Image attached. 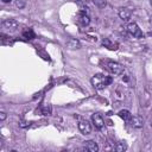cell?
<instances>
[{"label": "cell", "instance_id": "6da1fadb", "mask_svg": "<svg viewBox=\"0 0 152 152\" xmlns=\"http://www.w3.org/2000/svg\"><path fill=\"white\" fill-rule=\"evenodd\" d=\"M112 81H113V80H112L110 76H104V75H102V74H96V75H94L93 78H91V84H93V87H94L95 89L102 90V89H104L108 84H110Z\"/></svg>", "mask_w": 152, "mask_h": 152}, {"label": "cell", "instance_id": "7a4b0ae2", "mask_svg": "<svg viewBox=\"0 0 152 152\" xmlns=\"http://www.w3.org/2000/svg\"><path fill=\"white\" fill-rule=\"evenodd\" d=\"M104 66H106V69L108 71H110L114 75H122L124 71H125V68L120 63L114 62V61H106L104 62Z\"/></svg>", "mask_w": 152, "mask_h": 152}, {"label": "cell", "instance_id": "3957f363", "mask_svg": "<svg viewBox=\"0 0 152 152\" xmlns=\"http://www.w3.org/2000/svg\"><path fill=\"white\" fill-rule=\"evenodd\" d=\"M127 31L129 34H132L135 38H144V32L141 31V28L135 23H129L127 25Z\"/></svg>", "mask_w": 152, "mask_h": 152}, {"label": "cell", "instance_id": "277c9868", "mask_svg": "<svg viewBox=\"0 0 152 152\" xmlns=\"http://www.w3.org/2000/svg\"><path fill=\"white\" fill-rule=\"evenodd\" d=\"M76 23L81 26H87L89 25L90 23V18H89V14L88 13H84V12H78L77 15H76Z\"/></svg>", "mask_w": 152, "mask_h": 152}, {"label": "cell", "instance_id": "5b68a950", "mask_svg": "<svg viewBox=\"0 0 152 152\" xmlns=\"http://www.w3.org/2000/svg\"><path fill=\"white\" fill-rule=\"evenodd\" d=\"M2 26L8 31H15L19 26V23L15 19H5L2 21Z\"/></svg>", "mask_w": 152, "mask_h": 152}, {"label": "cell", "instance_id": "8992f818", "mask_svg": "<svg viewBox=\"0 0 152 152\" xmlns=\"http://www.w3.org/2000/svg\"><path fill=\"white\" fill-rule=\"evenodd\" d=\"M78 129L81 131L82 134H86V135L87 134H90V132H91V125L87 120H81L78 122Z\"/></svg>", "mask_w": 152, "mask_h": 152}, {"label": "cell", "instance_id": "52a82bcc", "mask_svg": "<svg viewBox=\"0 0 152 152\" xmlns=\"http://www.w3.org/2000/svg\"><path fill=\"white\" fill-rule=\"evenodd\" d=\"M91 121H93L94 126H95L97 129H102L103 126H104V121H103L102 116H101L100 114H97V113L91 115Z\"/></svg>", "mask_w": 152, "mask_h": 152}, {"label": "cell", "instance_id": "ba28073f", "mask_svg": "<svg viewBox=\"0 0 152 152\" xmlns=\"http://www.w3.org/2000/svg\"><path fill=\"white\" fill-rule=\"evenodd\" d=\"M129 124H131V126L133 128H141L144 126V119L141 116H139V115H134V116L131 118Z\"/></svg>", "mask_w": 152, "mask_h": 152}, {"label": "cell", "instance_id": "9c48e42d", "mask_svg": "<svg viewBox=\"0 0 152 152\" xmlns=\"http://www.w3.org/2000/svg\"><path fill=\"white\" fill-rule=\"evenodd\" d=\"M102 45L109 50H118L119 48V44L116 42H112L109 38H103L102 39Z\"/></svg>", "mask_w": 152, "mask_h": 152}, {"label": "cell", "instance_id": "30bf717a", "mask_svg": "<svg viewBox=\"0 0 152 152\" xmlns=\"http://www.w3.org/2000/svg\"><path fill=\"white\" fill-rule=\"evenodd\" d=\"M84 148L87 151H90V152H97L99 145L94 140H87V141H84Z\"/></svg>", "mask_w": 152, "mask_h": 152}, {"label": "cell", "instance_id": "8fae6325", "mask_svg": "<svg viewBox=\"0 0 152 152\" xmlns=\"http://www.w3.org/2000/svg\"><path fill=\"white\" fill-rule=\"evenodd\" d=\"M131 15H132V12H131L129 8H127V7H121V8L119 10V17H120L122 20H128V19L131 18Z\"/></svg>", "mask_w": 152, "mask_h": 152}, {"label": "cell", "instance_id": "7c38bea8", "mask_svg": "<svg viewBox=\"0 0 152 152\" xmlns=\"http://www.w3.org/2000/svg\"><path fill=\"white\" fill-rule=\"evenodd\" d=\"M65 45H66L68 49H71V50H75V49H80V48H81L80 42H78L77 39H75V38H69V39L66 40Z\"/></svg>", "mask_w": 152, "mask_h": 152}, {"label": "cell", "instance_id": "4fadbf2b", "mask_svg": "<svg viewBox=\"0 0 152 152\" xmlns=\"http://www.w3.org/2000/svg\"><path fill=\"white\" fill-rule=\"evenodd\" d=\"M118 114H119V116H120L121 119H124L125 121H129L131 118H132V114H131L127 109H122V110H120Z\"/></svg>", "mask_w": 152, "mask_h": 152}, {"label": "cell", "instance_id": "5bb4252c", "mask_svg": "<svg viewBox=\"0 0 152 152\" xmlns=\"http://www.w3.org/2000/svg\"><path fill=\"white\" fill-rule=\"evenodd\" d=\"M23 37L26 38V39H34L36 34H34V32H33L31 28H25V30L23 31Z\"/></svg>", "mask_w": 152, "mask_h": 152}, {"label": "cell", "instance_id": "9a60e30c", "mask_svg": "<svg viewBox=\"0 0 152 152\" xmlns=\"http://www.w3.org/2000/svg\"><path fill=\"white\" fill-rule=\"evenodd\" d=\"M114 148L118 152H124V151L127 150V142L126 141H119V142H116V145H115Z\"/></svg>", "mask_w": 152, "mask_h": 152}, {"label": "cell", "instance_id": "2e32d148", "mask_svg": "<svg viewBox=\"0 0 152 152\" xmlns=\"http://www.w3.org/2000/svg\"><path fill=\"white\" fill-rule=\"evenodd\" d=\"M93 2L99 8H104L107 6V1L106 0H93Z\"/></svg>", "mask_w": 152, "mask_h": 152}, {"label": "cell", "instance_id": "e0dca14e", "mask_svg": "<svg viewBox=\"0 0 152 152\" xmlns=\"http://www.w3.org/2000/svg\"><path fill=\"white\" fill-rule=\"evenodd\" d=\"M42 114L43 115H50L51 114V107L50 106H44L42 108Z\"/></svg>", "mask_w": 152, "mask_h": 152}, {"label": "cell", "instance_id": "ac0fdd59", "mask_svg": "<svg viewBox=\"0 0 152 152\" xmlns=\"http://www.w3.org/2000/svg\"><path fill=\"white\" fill-rule=\"evenodd\" d=\"M26 5V0H15V6L19 8H24Z\"/></svg>", "mask_w": 152, "mask_h": 152}, {"label": "cell", "instance_id": "d6986e66", "mask_svg": "<svg viewBox=\"0 0 152 152\" xmlns=\"http://www.w3.org/2000/svg\"><path fill=\"white\" fill-rule=\"evenodd\" d=\"M19 126H20V127H23V128H25V127H28V126H30V122H28V121H26V120H20Z\"/></svg>", "mask_w": 152, "mask_h": 152}, {"label": "cell", "instance_id": "ffe728a7", "mask_svg": "<svg viewBox=\"0 0 152 152\" xmlns=\"http://www.w3.org/2000/svg\"><path fill=\"white\" fill-rule=\"evenodd\" d=\"M5 119H6V113H5V112H1V113H0V120L4 121Z\"/></svg>", "mask_w": 152, "mask_h": 152}, {"label": "cell", "instance_id": "44dd1931", "mask_svg": "<svg viewBox=\"0 0 152 152\" xmlns=\"http://www.w3.org/2000/svg\"><path fill=\"white\" fill-rule=\"evenodd\" d=\"M2 2H5V4H7V2H11V0H2Z\"/></svg>", "mask_w": 152, "mask_h": 152}, {"label": "cell", "instance_id": "7402d4cb", "mask_svg": "<svg viewBox=\"0 0 152 152\" xmlns=\"http://www.w3.org/2000/svg\"><path fill=\"white\" fill-rule=\"evenodd\" d=\"M151 6H152V0H151Z\"/></svg>", "mask_w": 152, "mask_h": 152}, {"label": "cell", "instance_id": "603a6c76", "mask_svg": "<svg viewBox=\"0 0 152 152\" xmlns=\"http://www.w3.org/2000/svg\"><path fill=\"white\" fill-rule=\"evenodd\" d=\"M77 1H81V0H77Z\"/></svg>", "mask_w": 152, "mask_h": 152}]
</instances>
